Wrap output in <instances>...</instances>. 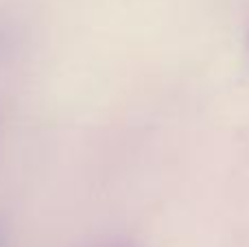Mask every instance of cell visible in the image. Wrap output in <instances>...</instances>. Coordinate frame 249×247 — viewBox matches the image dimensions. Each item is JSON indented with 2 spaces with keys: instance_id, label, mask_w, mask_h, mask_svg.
I'll return each instance as SVG.
<instances>
[{
  "instance_id": "cell-2",
  "label": "cell",
  "mask_w": 249,
  "mask_h": 247,
  "mask_svg": "<svg viewBox=\"0 0 249 247\" xmlns=\"http://www.w3.org/2000/svg\"><path fill=\"white\" fill-rule=\"evenodd\" d=\"M107 247H133V245H124V243H118V245H107Z\"/></svg>"
},
{
  "instance_id": "cell-1",
  "label": "cell",
  "mask_w": 249,
  "mask_h": 247,
  "mask_svg": "<svg viewBox=\"0 0 249 247\" xmlns=\"http://www.w3.org/2000/svg\"><path fill=\"white\" fill-rule=\"evenodd\" d=\"M0 247H9V228L2 217H0Z\"/></svg>"
}]
</instances>
